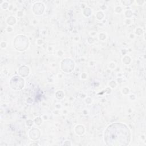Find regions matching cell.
<instances>
[{
    "label": "cell",
    "instance_id": "cell-1",
    "mask_svg": "<svg viewBox=\"0 0 146 146\" xmlns=\"http://www.w3.org/2000/svg\"><path fill=\"white\" fill-rule=\"evenodd\" d=\"M124 125L122 124H115L113 127L109 129L108 132H107L108 134H106V137L110 138V141L111 142H118L117 145L119 144V141L121 142L126 139V138L128 137L127 132L128 131L126 128H123ZM108 140H107V141Z\"/></svg>",
    "mask_w": 146,
    "mask_h": 146
}]
</instances>
